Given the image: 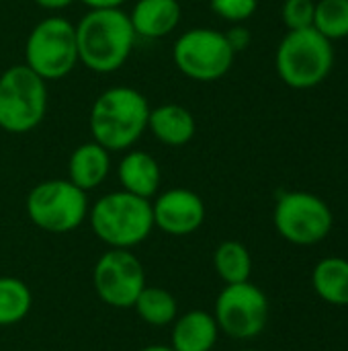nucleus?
<instances>
[{"label":"nucleus","mask_w":348,"mask_h":351,"mask_svg":"<svg viewBox=\"0 0 348 351\" xmlns=\"http://www.w3.org/2000/svg\"><path fill=\"white\" fill-rule=\"evenodd\" d=\"M47 82L25 64L0 72V130L6 134L33 132L47 113Z\"/></svg>","instance_id":"nucleus-5"},{"label":"nucleus","mask_w":348,"mask_h":351,"mask_svg":"<svg viewBox=\"0 0 348 351\" xmlns=\"http://www.w3.org/2000/svg\"><path fill=\"white\" fill-rule=\"evenodd\" d=\"M86 191L70 179H47L37 183L27 199L25 210L29 220L43 232L66 234L82 226L88 218Z\"/></svg>","instance_id":"nucleus-6"},{"label":"nucleus","mask_w":348,"mask_h":351,"mask_svg":"<svg viewBox=\"0 0 348 351\" xmlns=\"http://www.w3.org/2000/svg\"><path fill=\"white\" fill-rule=\"evenodd\" d=\"M312 27L330 41L348 37V0H318Z\"/></svg>","instance_id":"nucleus-22"},{"label":"nucleus","mask_w":348,"mask_h":351,"mask_svg":"<svg viewBox=\"0 0 348 351\" xmlns=\"http://www.w3.org/2000/svg\"><path fill=\"white\" fill-rule=\"evenodd\" d=\"M111 171V152L90 140L76 146L68 160V179L82 191H92L105 183Z\"/></svg>","instance_id":"nucleus-16"},{"label":"nucleus","mask_w":348,"mask_h":351,"mask_svg":"<svg viewBox=\"0 0 348 351\" xmlns=\"http://www.w3.org/2000/svg\"><path fill=\"white\" fill-rule=\"evenodd\" d=\"M236 60V51L224 31L211 27H195L178 35L172 45V62L180 74L197 82H213L224 78Z\"/></svg>","instance_id":"nucleus-8"},{"label":"nucleus","mask_w":348,"mask_h":351,"mask_svg":"<svg viewBox=\"0 0 348 351\" xmlns=\"http://www.w3.org/2000/svg\"><path fill=\"white\" fill-rule=\"evenodd\" d=\"M33 306L29 286L10 276L0 278V327H12L27 319Z\"/></svg>","instance_id":"nucleus-21"},{"label":"nucleus","mask_w":348,"mask_h":351,"mask_svg":"<svg viewBox=\"0 0 348 351\" xmlns=\"http://www.w3.org/2000/svg\"><path fill=\"white\" fill-rule=\"evenodd\" d=\"M238 351H260V350H250V348H248V350H238Z\"/></svg>","instance_id":"nucleus-29"},{"label":"nucleus","mask_w":348,"mask_h":351,"mask_svg":"<svg viewBox=\"0 0 348 351\" xmlns=\"http://www.w3.org/2000/svg\"><path fill=\"white\" fill-rule=\"evenodd\" d=\"M137 351H174L170 346H148V348H142Z\"/></svg>","instance_id":"nucleus-28"},{"label":"nucleus","mask_w":348,"mask_h":351,"mask_svg":"<svg viewBox=\"0 0 348 351\" xmlns=\"http://www.w3.org/2000/svg\"><path fill=\"white\" fill-rule=\"evenodd\" d=\"M226 33V39L228 43L232 45V49L238 53V51H244L248 45H250V31L240 23V25H232Z\"/></svg>","instance_id":"nucleus-25"},{"label":"nucleus","mask_w":348,"mask_h":351,"mask_svg":"<svg viewBox=\"0 0 348 351\" xmlns=\"http://www.w3.org/2000/svg\"><path fill=\"white\" fill-rule=\"evenodd\" d=\"M314 0H285L281 6V16L289 31H297L314 25Z\"/></svg>","instance_id":"nucleus-23"},{"label":"nucleus","mask_w":348,"mask_h":351,"mask_svg":"<svg viewBox=\"0 0 348 351\" xmlns=\"http://www.w3.org/2000/svg\"><path fill=\"white\" fill-rule=\"evenodd\" d=\"M88 10H101V8H121L125 0H80Z\"/></svg>","instance_id":"nucleus-26"},{"label":"nucleus","mask_w":348,"mask_h":351,"mask_svg":"<svg viewBox=\"0 0 348 351\" xmlns=\"http://www.w3.org/2000/svg\"><path fill=\"white\" fill-rule=\"evenodd\" d=\"M170 337L174 351H211L217 343L219 327L211 313L189 311L174 319Z\"/></svg>","instance_id":"nucleus-17"},{"label":"nucleus","mask_w":348,"mask_h":351,"mask_svg":"<svg viewBox=\"0 0 348 351\" xmlns=\"http://www.w3.org/2000/svg\"><path fill=\"white\" fill-rule=\"evenodd\" d=\"M33 2L45 10H64V8L72 6L76 0H33Z\"/></svg>","instance_id":"nucleus-27"},{"label":"nucleus","mask_w":348,"mask_h":351,"mask_svg":"<svg viewBox=\"0 0 348 351\" xmlns=\"http://www.w3.org/2000/svg\"><path fill=\"white\" fill-rule=\"evenodd\" d=\"M269 315L271 304L267 294L250 280L224 286L213 308V319L219 327V333H226L238 341L256 339L265 331Z\"/></svg>","instance_id":"nucleus-10"},{"label":"nucleus","mask_w":348,"mask_h":351,"mask_svg":"<svg viewBox=\"0 0 348 351\" xmlns=\"http://www.w3.org/2000/svg\"><path fill=\"white\" fill-rule=\"evenodd\" d=\"M213 267L226 286L242 284L250 280L252 255L240 241H224L213 251Z\"/></svg>","instance_id":"nucleus-19"},{"label":"nucleus","mask_w":348,"mask_h":351,"mask_svg":"<svg viewBox=\"0 0 348 351\" xmlns=\"http://www.w3.org/2000/svg\"><path fill=\"white\" fill-rule=\"evenodd\" d=\"M148 99L133 86H111L103 90L88 115L92 140L109 152L131 150L148 132Z\"/></svg>","instance_id":"nucleus-2"},{"label":"nucleus","mask_w":348,"mask_h":351,"mask_svg":"<svg viewBox=\"0 0 348 351\" xmlns=\"http://www.w3.org/2000/svg\"><path fill=\"white\" fill-rule=\"evenodd\" d=\"M209 6L219 19L240 25L256 12L258 0H209Z\"/></svg>","instance_id":"nucleus-24"},{"label":"nucleus","mask_w":348,"mask_h":351,"mask_svg":"<svg viewBox=\"0 0 348 351\" xmlns=\"http://www.w3.org/2000/svg\"><path fill=\"white\" fill-rule=\"evenodd\" d=\"M205 202L187 187H172L158 193L152 202L154 228L170 237L197 232L205 222Z\"/></svg>","instance_id":"nucleus-12"},{"label":"nucleus","mask_w":348,"mask_h":351,"mask_svg":"<svg viewBox=\"0 0 348 351\" xmlns=\"http://www.w3.org/2000/svg\"><path fill=\"white\" fill-rule=\"evenodd\" d=\"M273 224L279 237L295 247H314L332 232L330 206L310 191H285L277 197Z\"/></svg>","instance_id":"nucleus-9"},{"label":"nucleus","mask_w":348,"mask_h":351,"mask_svg":"<svg viewBox=\"0 0 348 351\" xmlns=\"http://www.w3.org/2000/svg\"><path fill=\"white\" fill-rule=\"evenodd\" d=\"M183 16L178 0H137L129 12V21L137 37L162 39L170 35Z\"/></svg>","instance_id":"nucleus-14"},{"label":"nucleus","mask_w":348,"mask_h":351,"mask_svg":"<svg viewBox=\"0 0 348 351\" xmlns=\"http://www.w3.org/2000/svg\"><path fill=\"white\" fill-rule=\"evenodd\" d=\"M78 60L96 74H113L129 60L137 35L121 8L88 10L76 25Z\"/></svg>","instance_id":"nucleus-1"},{"label":"nucleus","mask_w":348,"mask_h":351,"mask_svg":"<svg viewBox=\"0 0 348 351\" xmlns=\"http://www.w3.org/2000/svg\"><path fill=\"white\" fill-rule=\"evenodd\" d=\"M148 130L160 144L178 148L195 138L197 121L187 107L176 103H164L150 109Z\"/></svg>","instance_id":"nucleus-15"},{"label":"nucleus","mask_w":348,"mask_h":351,"mask_svg":"<svg viewBox=\"0 0 348 351\" xmlns=\"http://www.w3.org/2000/svg\"><path fill=\"white\" fill-rule=\"evenodd\" d=\"M96 296L111 308H133L139 292L146 288V271L131 249H109L92 269Z\"/></svg>","instance_id":"nucleus-11"},{"label":"nucleus","mask_w":348,"mask_h":351,"mask_svg":"<svg viewBox=\"0 0 348 351\" xmlns=\"http://www.w3.org/2000/svg\"><path fill=\"white\" fill-rule=\"evenodd\" d=\"M86 220L94 237L109 249H133L154 230L152 202L123 189L98 197L88 208Z\"/></svg>","instance_id":"nucleus-3"},{"label":"nucleus","mask_w":348,"mask_h":351,"mask_svg":"<svg viewBox=\"0 0 348 351\" xmlns=\"http://www.w3.org/2000/svg\"><path fill=\"white\" fill-rule=\"evenodd\" d=\"M312 288L330 306H348V259L324 257L312 269Z\"/></svg>","instance_id":"nucleus-18"},{"label":"nucleus","mask_w":348,"mask_h":351,"mask_svg":"<svg viewBox=\"0 0 348 351\" xmlns=\"http://www.w3.org/2000/svg\"><path fill=\"white\" fill-rule=\"evenodd\" d=\"M117 177L121 183V189L127 193H133L144 199H152L158 195L162 171L158 160L146 152V150H125L119 167Z\"/></svg>","instance_id":"nucleus-13"},{"label":"nucleus","mask_w":348,"mask_h":351,"mask_svg":"<svg viewBox=\"0 0 348 351\" xmlns=\"http://www.w3.org/2000/svg\"><path fill=\"white\" fill-rule=\"evenodd\" d=\"M334 64L332 41L318 33L314 27L287 31L281 39L275 66L279 78L297 90H308L326 80Z\"/></svg>","instance_id":"nucleus-4"},{"label":"nucleus","mask_w":348,"mask_h":351,"mask_svg":"<svg viewBox=\"0 0 348 351\" xmlns=\"http://www.w3.org/2000/svg\"><path fill=\"white\" fill-rule=\"evenodd\" d=\"M133 308H135L137 317L150 327H168L178 317L176 298L160 286L146 284V288L139 292Z\"/></svg>","instance_id":"nucleus-20"},{"label":"nucleus","mask_w":348,"mask_h":351,"mask_svg":"<svg viewBox=\"0 0 348 351\" xmlns=\"http://www.w3.org/2000/svg\"><path fill=\"white\" fill-rule=\"evenodd\" d=\"M78 62L76 25L68 19L47 16L29 31L25 41V66L45 82L68 76Z\"/></svg>","instance_id":"nucleus-7"}]
</instances>
